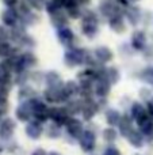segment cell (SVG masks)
Here are the masks:
<instances>
[{
    "mask_svg": "<svg viewBox=\"0 0 153 155\" xmlns=\"http://www.w3.org/2000/svg\"><path fill=\"white\" fill-rule=\"evenodd\" d=\"M119 131H121V134L123 136H129L132 134V124L129 123V117L127 116L122 117L121 121H119Z\"/></svg>",
    "mask_w": 153,
    "mask_h": 155,
    "instance_id": "obj_18",
    "label": "cell"
},
{
    "mask_svg": "<svg viewBox=\"0 0 153 155\" xmlns=\"http://www.w3.org/2000/svg\"><path fill=\"white\" fill-rule=\"evenodd\" d=\"M86 57H87V52L84 49L80 48H72L65 53L64 56V61L67 63L68 65H79L81 63L86 61Z\"/></svg>",
    "mask_w": 153,
    "mask_h": 155,
    "instance_id": "obj_2",
    "label": "cell"
},
{
    "mask_svg": "<svg viewBox=\"0 0 153 155\" xmlns=\"http://www.w3.org/2000/svg\"><path fill=\"white\" fill-rule=\"evenodd\" d=\"M106 155H119V151L114 147H108L106 150Z\"/></svg>",
    "mask_w": 153,
    "mask_h": 155,
    "instance_id": "obj_30",
    "label": "cell"
},
{
    "mask_svg": "<svg viewBox=\"0 0 153 155\" xmlns=\"http://www.w3.org/2000/svg\"><path fill=\"white\" fill-rule=\"evenodd\" d=\"M46 2L48 0H27V4L34 10H42L46 7Z\"/></svg>",
    "mask_w": 153,
    "mask_h": 155,
    "instance_id": "obj_26",
    "label": "cell"
},
{
    "mask_svg": "<svg viewBox=\"0 0 153 155\" xmlns=\"http://www.w3.org/2000/svg\"><path fill=\"white\" fill-rule=\"evenodd\" d=\"M61 8H64L62 0H48V2H46L45 10L48 11L50 15H53V14L57 12V11H61Z\"/></svg>",
    "mask_w": 153,
    "mask_h": 155,
    "instance_id": "obj_17",
    "label": "cell"
},
{
    "mask_svg": "<svg viewBox=\"0 0 153 155\" xmlns=\"http://www.w3.org/2000/svg\"><path fill=\"white\" fill-rule=\"evenodd\" d=\"M80 146L84 151H87V153L92 151L95 147V135L89 131L83 132V135L80 136Z\"/></svg>",
    "mask_w": 153,
    "mask_h": 155,
    "instance_id": "obj_6",
    "label": "cell"
},
{
    "mask_svg": "<svg viewBox=\"0 0 153 155\" xmlns=\"http://www.w3.org/2000/svg\"><path fill=\"white\" fill-rule=\"evenodd\" d=\"M149 113L153 116V101L152 102H149Z\"/></svg>",
    "mask_w": 153,
    "mask_h": 155,
    "instance_id": "obj_33",
    "label": "cell"
},
{
    "mask_svg": "<svg viewBox=\"0 0 153 155\" xmlns=\"http://www.w3.org/2000/svg\"><path fill=\"white\" fill-rule=\"evenodd\" d=\"M129 2L130 0H115V3L119 4L121 7H129Z\"/></svg>",
    "mask_w": 153,
    "mask_h": 155,
    "instance_id": "obj_31",
    "label": "cell"
},
{
    "mask_svg": "<svg viewBox=\"0 0 153 155\" xmlns=\"http://www.w3.org/2000/svg\"><path fill=\"white\" fill-rule=\"evenodd\" d=\"M142 80H145V82L148 83H153V70L151 67H148L146 70L142 71Z\"/></svg>",
    "mask_w": 153,
    "mask_h": 155,
    "instance_id": "obj_27",
    "label": "cell"
},
{
    "mask_svg": "<svg viewBox=\"0 0 153 155\" xmlns=\"http://www.w3.org/2000/svg\"><path fill=\"white\" fill-rule=\"evenodd\" d=\"M52 16V23L53 26H56L57 29H61V27H65L68 25V14H64L62 11H57L54 12Z\"/></svg>",
    "mask_w": 153,
    "mask_h": 155,
    "instance_id": "obj_9",
    "label": "cell"
},
{
    "mask_svg": "<svg viewBox=\"0 0 153 155\" xmlns=\"http://www.w3.org/2000/svg\"><path fill=\"white\" fill-rule=\"evenodd\" d=\"M65 125H67L68 134H70L72 136H80V134H83V125H81L80 121L69 118Z\"/></svg>",
    "mask_w": 153,
    "mask_h": 155,
    "instance_id": "obj_12",
    "label": "cell"
},
{
    "mask_svg": "<svg viewBox=\"0 0 153 155\" xmlns=\"http://www.w3.org/2000/svg\"><path fill=\"white\" fill-rule=\"evenodd\" d=\"M126 18L127 21L132 25H138V22L141 21V11L138 10L136 5H132V7H127L126 10Z\"/></svg>",
    "mask_w": 153,
    "mask_h": 155,
    "instance_id": "obj_13",
    "label": "cell"
},
{
    "mask_svg": "<svg viewBox=\"0 0 153 155\" xmlns=\"http://www.w3.org/2000/svg\"><path fill=\"white\" fill-rule=\"evenodd\" d=\"M12 56V46L7 40H0V57Z\"/></svg>",
    "mask_w": 153,
    "mask_h": 155,
    "instance_id": "obj_19",
    "label": "cell"
},
{
    "mask_svg": "<svg viewBox=\"0 0 153 155\" xmlns=\"http://www.w3.org/2000/svg\"><path fill=\"white\" fill-rule=\"evenodd\" d=\"M107 121L111 125H115V124H119L121 121V117H119V113L117 110H107Z\"/></svg>",
    "mask_w": 153,
    "mask_h": 155,
    "instance_id": "obj_25",
    "label": "cell"
},
{
    "mask_svg": "<svg viewBox=\"0 0 153 155\" xmlns=\"http://www.w3.org/2000/svg\"><path fill=\"white\" fill-rule=\"evenodd\" d=\"M2 21L5 26L8 27H15L19 22V14L15 8H10L8 7L7 10L3 11L2 14Z\"/></svg>",
    "mask_w": 153,
    "mask_h": 155,
    "instance_id": "obj_4",
    "label": "cell"
},
{
    "mask_svg": "<svg viewBox=\"0 0 153 155\" xmlns=\"http://www.w3.org/2000/svg\"><path fill=\"white\" fill-rule=\"evenodd\" d=\"M26 134L29 137H33V139H38L42 134V127L39 125L38 121H31V123L27 125L26 128Z\"/></svg>",
    "mask_w": 153,
    "mask_h": 155,
    "instance_id": "obj_14",
    "label": "cell"
},
{
    "mask_svg": "<svg viewBox=\"0 0 153 155\" xmlns=\"http://www.w3.org/2000/svg\"><path fill=\"white\" fill-rule=\"evenodd\" d=\"M33 155H45V151H42V150H37Z\"/></svg>",
    "mask_w": 153,
    "mask_h": 155,
    "instance_id": "obj_32",
    "label": "cell"
},
{
    "mask_svg": "<svg viewBox=\"0 0 153 155\" xmlns=\"http://www.w3.org/2000/svg\"><path fill=\"white\" fill-rule=\"evenodd\" d=\"M31 114H33L31 106L27 105V104H23L22 106L18 107V110H16V116H18V118L22 120V121H27Z\"/></svg>",
    "mask_w": 153,
    "mask_h": 155,
    "instance_id": "obj_16",
    "label": "cell"
},
{
    "mask_svg": "<svg viewBox=\"0 0 153 155\" xmlns=\"http://www.w3.org/2000/svg\"><path fill=\"white\" fill-rule=\"evenodd\" d=\"M95 59L100 63H107L113 59V52L107 46H99L95 49Z\"/></svg>",
    "mask_w": 153,
    "mask_h": 155,
    "instance_id": "obj_8",
    "label": "cell"
},
{
    "mask_svg": "<svg viewBox=\"0 0 153 155\" xmlns=\"http://www.w3.org/2000/svg\"><path fill=\"white\" fill-rule=\"evenodd\" d=\"M3 3H4L7 7L10 8H14L16 4H18V0H3Z\"/></svg>",
    "mask_w": 153,
    "mask_h": 155,
    "instance_id": "obj_29",
    "label": "cell"
},
{
    "mask_svg": "<svg viewBox=\"0 0 153 155\" xmlns=\"http://www.w3.org/2000/svg\"><path fill=\"white\" fill-rule=\"evenodd\" d=\"M137 121H138V125H140L141 131H142L145 135L153 134V121L149 118L148 114L144 116L142 118H140V120H137Z\"/></svg>",
    "mask_w": 153,
    "mask_h": 155,
    "instance_id": "obj_15",
    "label": "cell"
},
{
    "mask_svg": "<svg viewBox=\"0 0 153 155\" xmlns=\"http://www.w3.org/2000/svg\"><path fill=\"white\" fill-rule=\"evenodd\" d=\"M130 2H137V0H130Z\"/></svg>",
    "mask_w": 153,
    "mask_h": 155,
    "instance_id": "obj_34",
    "label": "cell"
},
{
    "mask_svg": "<svg viewBox=\"0 0 153 155\" xmlns=\"http://www.w3.org/2000/svg\"><path fill=\"white\" fill-rule=\"evenodd\" d=\"M99 11H100V14L107 19L113 18V16H117V15H122L121 5L117 4L115 2H110V0H105V2L100 4Z\"/></svg>",
    "mask_w": 153,
    "mask_h": 155,
    "instance_id": "obj_3",
    "label": "cell"
},
{
    "mask_svg": "<svg viewBox=\"0 0 153 155\" xmlns=\"http://www.w3.org/2000/svg\"><path fill=\"white\" fill-rule=\"evenodd\" d=\"M84 117L87 118V120H89V118H92L95 114H96L98 112V106L94 104V102H88L87 104V106L84 107Z\"/></svg>",
    "mask_w": 153,
    "mask_h": 155,
    "instance_id": "obj_21",
    "label": "cell"
},
{
    "mask_svg": "<svg viewBox=\"0 0 153 155\" xmlns=\"http://www.w3.org/2000/svg\"><path fill=\"white\" fill-rule=\"evenodd\" d=\"M52 155H58V154H52Z\"/></svg>",
    "mask_w": 153,
    "mask_h": 155,
    "instance_id": "obj_35",
    "label": "cell"
},
{
    "mask_svg": "<svg viewBox=\"0 0 153 155\" xmlns=\"http://www.w3.org/2000/svg\"><path fill=\"white\" fill-rule=\"evenodd\" d=\"M15 129V123L10 118L0 123V136L2 137H10Z\"/></svg>",
    "mask_w": 153,
    "mask_h": 155,
    "instance_id": "obj_11",
    "label": "cell"
},
{
    "mask_svg": "<svg viewBox=\"0 0 153 155\" xmlns=\"http://www.w3.org/2000/svg\"><path fill=\"white\" fill-rule=\"evenodd\" d=\"M110 91V86H108L107 80H99L96 84V94L99 97H106Z\"/></svg>",
    "mask_w": 153,
    "mask_h": 155,
    "instance_id": "obj_20",
    "label": "cell"
},
{
    "mask_svg": "<svg viewBox=\"0 0 153 155\" xmlns=\"http://www.w3.org/2000/svg\"><path fill=\"white\" fill-rule=\"evenodd\" d=\"M127 137H129V142L132 143L134 147H141V146H142V136H141L140 132L132 131V134H130Z\"/></svg>",
    "mask_w": 153,
    "mask_h": 155,
    "instance_id": "obj_22",
    "label": "cell"
},
{
    "mask_svg": "<svg viewBox=\"0 0 153 155\" xmlns=\"http://www.w3.org/2000/svg\"><path fill=\"white\" fill-rule=\"evenodd\" d=\"M98 29H99V21L95 12L88 11L83 15V23H81V31L84 35L92 38L96 35Z\"/></svg>",
    "mask_w": 153,
    "mask_h": 155,
    "instance_id": "obj_1",
    "label": "cell"
},
{
    "mask_svg": "<svg viewBox=\"0 0 153 155\" xmlns=\"http://www.w3.org/2000/svg\"><path fill=\"white\" fill-rule=\"evenodd\" d=\"M105 139L107 142H114L117 139V134L114 129H106L105 131Z\"/></svg>",
    "mask_w": 153,
    "mask_h": 155,
    "instance_id": "obj_28",
    "label": "cell"
},
{
    "mask_svg": "<svg viewBox=\"0 0 153 155\" xmlns=\"http://www.w3.org/2000/svg\"><path fill=\"white\" fill-rule=\"evenodd\" d=\"M146 45V35L144 31H141V30H138V31H136L134 34H133L132 37V46L134 49H137V51H141V49H144Z\"/></svg>",
    "mask_w": 153,
    "mask_h": 155,
    "instance_id": "obj_7",
    "label": "cell"
},
{
    "mask_svg": "<svg viewBox=\"0 0 153 155\" xmlns=\"http://www.w3.org/2000/svg\"><path fill=\"white\" fill-rule=\"evenodd\" d=\"M108 23H110V27L115 33H123L125 30H126V25H125V21H123V18H122V15H117V16L110 18L108 19Z\"/></svg>",
    "mask_w": 153,
    "mask_h": 155,
    "instance_id": "obj_10",
    "label": "cell"
},
{
    "mask_svg": "<svg viewBox=\"0 0 153 155\" xmlns=\"http://www.w3.org/2000/svg\"><path fill=\"white\" fill-rule=\"evenodd\" d=\"M105 74H106V79H107V82L110 80L111 83H115L117 80L119 79V74L118 71L115 70V68H106L105 70Z\"/></svg>",
    "mask_w": 153,
    "mask_h": 155,
    "instance_id": "obj_24",
    "label": "cell"
},
{
    "mask_svg": "<svg viewBox=\"0 0 153 155\" xmlns=\"http://www.w3.org/2000/svg\"><path fill=\"white\" fill-rule=\"evenodd\" d=\"M57 35H58V40H60V42H61L62 45L70 46L73 42H75V34H73V31L68 26L58 29Z\"/></svg>",
    "mask_w": 153,
    "mask_h": 155,
    "instance_id": "obj_5",
    "label": "cell"
},
{
    "mask_svg": "<svg viewBox=\"0 0 153 155\" xmlns=\"http://www.w3.org/2000/svg\"><path fill=\"white\" fill-rule=\"evenodd\" d=\"M132 114L136 120H140V118H142L144 116H146L148 113L144 110V107L141 106L140 104H134L133 105V109H132Z\"/></svg>",
    "mask_w": 153,
    "mask_h": 155,
    "instance_id": "obj_23",
    "label": "cell"
}]
</instances>
